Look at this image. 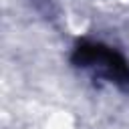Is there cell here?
<instances>
[{
  "label": "cell",
  "instance_id": "cell-1",
  "mask_svg": "<svg viewBox=\"0 0 129 129\" xmlns=\"http://www.w3.org/2000/svg\"><path fill=\"white\" fill-rule=\"evenodd\" d=\"M71 62L77 69L107 81L119 91L129 93V60L115 46L89 38L77 40L71 52Z\"/></svg>",
  "mask_w": 129,
  "mask_h": 129
}]
</instances>
